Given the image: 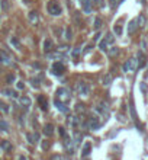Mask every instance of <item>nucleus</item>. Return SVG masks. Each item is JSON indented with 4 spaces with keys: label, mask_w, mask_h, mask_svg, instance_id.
Masks as SVG:
<instances>
[{
    "label": "nucleus",
    "mask_w": 148,
    "mask_h": 160,
    "mask_svg": "<svg viewBox=\"0 0 148 160\" xmlns=\"http://www.w3.org/2000/svg\"><path fill=\"white\" fill-rule=\"evenodd\" d=\"M96 111H97L99 114H105V112L108 111V108H106V104H99L97 106H96Z\"/></svg>",
    "instance_id": "nucleus-29"
},
{
    "label": "nucleus",
    "mask_w": 148,
    "mask_h": 160,
    "mask_svg": "<svg viewBox=\"0 0 148 160\" xmlns=\"http://www.w3.org/2000/svg\"><path fill=\"white\" fill-rule=\"evenodd\" d=\"M0 7H1V10H9V7H10V3H9V0H0Z\"/></svg>",
    "instance_id": "nucleus-24"
},
{
    "label": "nucleus",
    "mask_w": 148,
    "mask_h": 160,
    "mask_svg": "<svg viewBox=\"0 0 148 160\" xmlns=\"http://www.w3.org/2000/svg\"><path fill=\"white\" fill-rule=\"evenodd\" d=\"M68 125L73 127V128H77V127L82 125V119H80L79 117H70V118H68Z\"/></svg>",
    "instance_id": "nucleus-8"
},
{
    "label": "nucleus",
    "mask_w": 148,
    "mask_h": 160,
    "mask_svg": "<svg viewBox=\"0 0 148 160\" xmlns=\"http://www.w3.org/2000/svg\"><path fill=\"white\" fill-rule=\"evenodd\" d=\"M55 106H57V109H60L61 112H67V111H68L66 104H63V102H60V101H57V99H55Z\"/></svg>",
    "instance_id": "nucleus-21"
},
{
    "label": "nucleus",
    "mask_w": 148,
    "mask_h": 160,
    "mask_svg": "<svg viewBox=\"0 0 148 160\" xmlns=\"http://www.w3.org/2000/svg\"><path fill=\"white\" fill-rule=\"evenodd\" d=\"M47 57H48V58H63L64 54L60 53V51H58V53H48L47 54Z\"/></svg>",
    "instance_id": "nucleus-27"
},
{
    "label": "nucleus",
    "mask_w": 148,
    "mask_h": 160,
    "mask_svg": "<svg viewBox=\"0 0 148 160\" xmlns=\"http://www.w3.org/2000/svg\"><path fill=\"white\" fill-rule=\"evenodd\" d=\"M118 54H119V48H118V47L112 45V47L108 48V55H109V57H116Z\"/></svg>",
    "instance_id": "nucleus-19"
},
{
    "label": "nucleus",
    "mask_w": 148,
    "mask_h": 160,
    "mask_svg": "<svg viewBox=\"0 0 148 160\" xmlns=\"http://www.w3.org/2000/svg\"><path fill=\"white\" fill-rule=\"evenodd\" d=\"M47 9H48V13L52 16H60L63 13V7L57 0H51L48 3V6H47Z\"/></svg>",
    "instance_id": "nucleus-1"
},
{
    "label": "nucleus",
    "mask_w": 148,
    "mask_h": 160,
    "mask_svg": "<svg viewBox=\"0 0 148 160\" xmlns=\"http://www.w3.org/2000/svg\"><path fill=\"white\" fill-rule=\"evenodd\" d=\"M136 69H138V61H136V58H129V60L122 66V70L125 71V73H134Z\"/></svg>",
    "instance_id": "nucleus-3"
},
{
    "label": "nucleus",
    "mask_w": 148,
    "mask_h": 160,
    "mask_svg": "<svg viewBox=\"0 0 148 160\" xmlns=\"http://www.w3.org/2000/svg\"><path fill=\"white\" fill-rule=\"evenodd\" d=\"M0 61H1L3 64H6V66H13V67H15V63L12 61V58H10L6 53H3V51H0Z\"/></svg>",
    "instance_id": "nucleus-6"
},
{
    "label": "nucleus",
    "mask_w": 148,
    "mask_h": 160,
    "mask_svg": "<svg viewBox=\"0 0 148 160\" xmlns=\"http://www.w3.org/2000/svg\"><path fill=\"white\" fill-rule=\"evenodd\" d=\"M55 95H57V101H60V102H63V104H66V105L71 101V93H70V90L66 89V88H60V89L55 92Z\"/></svg>",
    "instance_id": "nucleus-2"
},
{
    "label": "nucleus",
    "mask_w": 148,
    "mask_h": 160,
    "mask_svg": "<svg viewBox=\"0 0 148 160\" xmlns=\"http://www.w3.org/2000/svg\"><path fill=\"white\" fill-rule=\"evenodd\" d=\"M44 134H45L47 137H51V135L54 134V125L52 124H45L44 125Z\"/></svg>",
    "instance_id": "nucleus-13"
},
{
    "label": "nucleus",
    "mask_w": 148,
    "mask_h": 160,
    "mask_svg": "<svg viewBox=\"0 0 148 160\" xmlns=\"http://www.w3.org/2000/svg\"><path fill=\"white\" fill-rule=\"evenodd\" d=\"M136 61H138V69L144 67V64H145V55H144L142 53H138V55H136Z\"/></svg>",
    "instance_id": "nucleus-17"
},
{
    "label": "nucleus",
    "mask_w": 148,
    "mask_h": 160,
    "mask_svg": "<svg viewBox=\"0 0 148 160\" xmlns=\"http://www.w3.org/2000/svg\"><path fill=\"white\" fill-rule=\"evenodd\" d=\"M64 71H66V66H64L61 61H57V63L52 64V74H55V76H61Z\"/></svg>",
    "instance_id": "nucleus-5"
},
{
    "label": "nucleus",
    "mask_w": 148,
    "mask_h": 160,
    "mask_svg": "<svg viewBox=\"0 0 148 160\" xmlns=\"http://www.w3.org/2000/svg\"><path fill=\"white\" fill-rule=\"evenodd\" d=\"M82 138H83V135L80 134V132H76V134H74V140H76V143H80L82 141Z\"/></svg>",
    "instance_id": "nucleus-38"
},
{
    "label": "nucleus",
    "mask_w": 148,
    "mask_h": 160,
    "mask_svg": "<svg viewBox=\"0 0 148 160\" xmlns=\"http://www.w3.org/2000/svg\"><path fill=\"white\" fill-rule=\"evenodd\" d=\"M58 132H60V135H61V137H64V138L67 137V132H66V130H64L63 127H60V128H58Z\"/></svg>",
    "instance_id": "nucleus-40"
},
{
    "label": "nucleus",
    "mask_w": 148,
    "mask_h": 160,
    "mask_svg": "<svg viewBox=\"0 0 148 160\" xmlns=\"http://www.w3.org/2000/svg\"><path fill=\"white\" fill-rule=\"evenodd\" d=\"M64 38H66V41H70V39L73 38V31H71V28H66V32H64Z\"/></svg>",
    "instance_id": "nucleus-30"
},
{
    "label": "nucleus",
    "mask_w": 148,
    "mask_h": 160,
    "mask_svg": "<svg viewBox=\"0 0 148 160\" xmlns=\"http://www.w3.org/2000/svg\"><path fill=\"white\" fill-rule=\"evenodd\" d=\"M48 147H49V143L48 141H44V143H42V150H47Z\"/></svg>",
    "instance_id": "nucleus-44"
},
{
    "label": "nucleus",
    "mask_w": 148,
    "mask_h": 160,
    "mask_svg": "<svg viewBox=\"0 0 148 160\" xmlns=\"http://www.w3.org/2000/svg\"><path fill=\"white\" fill-rule=\"evenodd\" d=\"M74 109H76V112H77V114H83V112H86V105L79 102V104L76 105V108H74Z\"/></svg>",
    "instance_id": "nucleus-25"
},
{
    "label": "nucleus",
    "mask_w": 148,
    "mask_h": 160,
    "mask_svg": "<svg viewBox=\"0 0 148 160\" xmlns=\"http://www.w3.org/2000/svg\"><path fill=\"white\" fill-rule=\"evenodd\" d=\"M0 131H9V125L4 121H0Z\"/></svg>",
    "instance_id": "nucleus-35"
},
{
    "label": "nucleus",
    "mask_w": 148,
    "mask_h": 160,
    "mask_svg": "<svg viewBox=\"0 0 148 160\" xmlns=\"http://www.w3.org/2000/svg\"><path fill=\"white\" fill-rule=\"evenodd\" d=\"M31 104H32V101H31L28 96H22V98H20V105L23 108L29 109V108H31Z\"/></svg>",
    "instance_id": "nucleus-14"
},
{
    "label": "nucleus",
    "mask_w": 148,
    "mask_h": 160,
    "mask_svg": "<svg viewBox=\"0 0 148 160\" xmlns=\"http://www.w3.org/2000/svg\"><path fill=\"white\" fill-rule=\"evenodd\" d=\"M76 89H77V92H79L80 96H89V95H90V86H89L87 83H84V82L77 83Z\"/></svg>",
    "instance_id": "nucleus-4"
},
{
    "label": "nucleus",
    "mask_w": 148,
    "mask_h": 160,
    "mask_svg": "<svg viewBox=\"0 0 148 160\" xmlns=\"http://www.w3.org/2000/svg\"><path fill=\"white\" fill-rule=\"evenodd\" d=\"M136 23H138V26L144 28V26H145V16H144V15H139V16L136 18Z\"/></svg>",
    "instance_id": "nucleus-26"
},
{
    "label": "nucleus",
    "mask_w": 148,
    "mask_h": 160,
    "mask_svg": "<svg viewBox=\"0 0 148 160\" xmlns=\"http://www.w3.org/2000/svg\"><path fill=\"white\" fill-rule=\"evenodd\" d=\"M19 160H26V157H23V156H20V157H19Z\"/></svg>",
    "instance_id": "nucleus-49"
},
{
    "label": "nucleus",
    "mask_w": 148,
    "mask_h": 160,
    "mask_svg": "<svg viewBox=\"0 0 148 160\" xmlns=\"http://www.w3.org/2000/svg\"><path fill=\"white\" fill-rule=\"evenodd\" d=\"M131 114H132V118L136 121L138 117H136V112H135V108H134V102H132V101H131Z\"/></svg>",
    "instance_id": "nucleus-36"
},
{
    "label": "nucleus",
    "mask_w": 148,
    "mask_h": 160,
    "mask_svg": "<svg viewBox=\"0 0 148 160\" xmlns=\"http://www.w3.org/2000/svg\"><path fill=\"white\" fill-rule=\"evenodd\" d=\"M73 54H74V55H79V54H80V48H76V50L73 51Z\"/></svg>",
    "instance_id": "nucleus-48"
},
{
    "label": "nucleus",
    "mask_w": 148,
    "mask_h": 160,
    "mask_svg": "<svg viewBox=\"0 0 148 160\" xmlns=\"http://www.w3.org/2000/svg\"><path fill=\"white\" fill-rule=\"evenodd\" d=\"M31 83H32V88H36V89L39 88V80H38V79H32Z\"/></svg>",
    "instance_id": "nucleus-39"
},
{
    "label": "nucleus",
    "mask_w": 148,
    "mask_h": 160,
    "mask_svg": "<svg viewBox=\"0 0 148 160\" xmlns=\"http://www.w3.org/2000/svg\"><path fill=\"white\" fill-rule=\"evenodd\" d=\"M136 28H138V23H136V19H134L128 23V34H134L136 31Z\"/></svg>",
    "instance_id": "nucleus-16"
},
{
    "label": "nucleus",
    "mask_w": 148,
    "mask_h": 160,
    "mask_svg": "<svg viewBox=\"0 0 148 160\" xmlns=\"http://www.w3.org/2000/svg\"><path fill=\"white\" fill-rule=\"evenodd\" d=\"M4 96H9V98H16L17 95H16V92L15 90H12V89H9V88H4V89H1L0 90Z\"/></svg>",
    "instance_id": "nucleus-15"
},
{
    "label": "nucleus",
    "mask_w": 148,
    "mask_h": 160,
    "mask_svg": "<svg viewBox=\"0 0 148 160\" xmlns=\"http://www.w3.org/2000/svg\"><path fill=\"white\" fill-rule=\"evenodd\" d=\"M15 80H16V74L15 73H9L6 76V83H13Z\"/></svg>",
    "instance_id": "nucleus-28"
},
{
    "label": "nucleus",
    "mask_w": 148,
    "mask_h": 160,
    "mask_svg": "<svg viewBox=\"0 0 148 160\" xmlns=\"http://www.w3.org/2000/svg\"><path fill=\"white\" fill-rule=\"evenodd\" d=\"M90 153H92V144H90L89 141L84 143V146H83V148H82V154L84 156V157H87Z\"/></svg>",
    "instance_id": "nucleus-11"
},
{
    "label": "nucleus",
    "mask_w": 148,
    "mask_h": 160,
    "mask_svg": "<svg viewBox=\"0 0 148 160\" xmlns=\"http://www.w3.org/2000/svg\"><path fill=\"white\" fill-rule=\"evenodd\" d=\"M110 83H112V76H110V74H106V76L103 77V85H105V86H109Z\"/></svg>",
    "instance_id": "nucleus-31"
},
{
    "label": "nucleus",
    "mask_w": 148,
    "mask_h": 160,
    "mask_svg": "<svg viewBox=\"0 0 148 160\" xmlns=\"http://www.w3.org/2000/svg\"><path fill=\"white\" fill-rule=\"evenodd\" d=\"M38 104H39V106H41L42 111H47L48 109V101H47L45 96H39L38 98Z\"/></svg>",
    "instance_id": "nucleus-10"
},
{
    "label": "nucleus",
    "mask_w": 148,
    "mask_h": 160,
    "mask_svg": "<svg viewBox=\"0 0 148 160\" xmlns=\"http://www.w3.org/2000/svg\"><path fill=\"white\" fill-rule=\"evenodd\" d=\"M92 3H95V4H99V6H102V0H93Z\"/></svg>",
    "instance_id": "nucleus-46"
},
{
    "label": "nucleus",
    "mask_w": 148,
    "mask_h": 160,
    "mask_svg": "<svg viewBox=\"0 0 148 160\" xmlns=\"http://www.w3.org/2000/svg\"><path fill=\"white\" fill-rule=\"evenodd\" d=\"M113 32H115L116 35H122V26L121 25H115L113 26Z\"/></svg>",
    "instance_id": "nucleus-34"
},
{
    "label": "nucleus",
    "mask_w": 148,
    "mask_h": 160,
    "mask_svg": "<svg viewBox=\"0 0 148 160\" xmlns=\"http://www.w3.org/2000/svg\"><path fill=\"white\" fill-rule=\"evenodd\" d=\"M51 160H63V157H61V156H58V154H55V156H52V157H51Z\"/></svg>",
    "instance_id": "nucleus-45"
},
{
    "label": "nucleus",
    "mask_w": 148,
    "mask_h": 160,
    "mask_svg": "<svg viewBox=\"0 0 148 160\" xmlns=\"http://www.w3.org/2000/svg\"><path fill=\"white\" fill-rule=\"evenodd\" d=\"M105 39H106V41L109 42V45H112V44L115 42V36H113V34H110V32H109V34H106Z\"/></svg>",
    "instance_id": "nucleus-32"
},
{
    "label": "nucleus",
    "mask_w": 148,
    "mask_h": 160,
    "mask_svg": "<svg viewBox=\"0 0 148 160\" xmlns=\"http://www.w3.org/2000/svg\"><path fill=\"white\" fill-rule=\"evenodd\" d=\"M92 47H93V45H87V47H86V50H84V53H89V51L92 50Z\"/></svg>",
    "instance_id": "nucleus-47"
},
{
    "label": "nucleus",
    "mask_w": 148,
    "mask_h": 160,
    "mask_svg": "<svg viewBox=\"0 0 148 160\" xmlns=\"http://www.w3.org/2000/svg\"><path fill=\"white\" fill-rule=\"evenodd\" d=\"M0 147H1L4 151H10V150H12V143L7 141V140H3V141H0Z\"/></svg>",
    "instance_id": "nucleus-18"
},
{
    "label": "nucleus",
    "mask_w": 148,
    "mask_h": 160,
    "mask_svg": "<svg viewBox=\"0 0 148 160\" xmlns=\"http://www.w3.org/2000/svg\"><path fill=\"white\" fill-rule=\"evenodd\" d=\"M87 127L90 128V130H99V127H100V122H99V119L96 117H93V118H90L89 119V124Z\"/></svg>",
    "instance_id": "nucleus-9"
},
{
    "label": "nucleus",
    "mask_w": 148,
    "mask_h": 160,
    "mask_svg": "<svg viewBox=\"0 0 148 160\" xmlns=\"http://www.w3.org/2000/svg\"><path fill=\"white\" fill-rule=\"evenodd\" d=\"M26 140L29 141V144H35V143L39 141V137H38V134H32V132H28V134H26Z\"/></svg>",
    "instance_id": "nucleus-12"
},
{
    "label": "nucleus",
    "mask_w": 148,
    "mask_h": 160,
    "mask_svg": "<svg viewBox=\"0 0 148 160\" xmlns=\"http://www.w3.org/2000/svg\"><path fill=\"white\" fill-rule=\"evenodd\" d=\"M139 88H141V92H142V93H147L148 92V85L147 83H141Z\"/></svg>",
    "instance_id": "nucleus-37"
},
{
    "label": "nucleus",
    "mask_w": 148,
    "mask_h": 160,
    "mask_svg": "<svg viewBox=\"0 0 148 160\" xmlns=\"http://www.w3.org/2000/svg\"><path fill=\"white\" fill-rule=\"evenodd\" d=\"M52 45H54V44H52L51 39H45V41H44V45H42V47H44V51H45V53H49V51L52 50Z\"/></svg>",
    "instance_id": "nucleus-20"
},
{
    "label": "nucleus",
    "mask_w": 148,
    "mask_h": 160,
    "mask_svg": "<svg viewBox=\"0 0 148 160\" xmlns=\"http://www.w3.org/2000/svg\"><path fill=\"white\" fill-rule=\"evenodd\" d=\"M67 50H68V47H67V45H63V47H60V48H58V51H60V53H64V51H67Z\"/></svg>",
    "instance_id": "nucleus-43"
},
{
    "label": "nucleus",
    "mask_w": 148,
    "mask_h": 160,
    "mask_svg": "<svg viewBox=\"0 0 148 160\" xmlns=\"http://www.w3.org/2000/svg\"><path fill=\"white\" fill-rule=\"evenodd\" d=\"M10 45H13L16 50H20V41L17 39L16 36H12L10 38Z\"/></svg>",
    "instance_id": "nucleus-22"
},
{
    "label": "nucleus",
    "mask_w": 148,
    "mask_h": 160,
    "mask_svg": "<svg viewBox=\"0 0 148 160\" xmlns=\"http://www.w3.org/2000/svg\"><path fill=\"white\" fill-rule=\"evenodd\" d=\"M28 19H29V22H31L32 25H36V23L39 22V16H38V12H36V10H31V12L28 13Z\"/></svg>",
    "instance_id": "nucleus-7"
},
{
    "label": "nucleus",
    "mask_w": 148,
    "mask_h": 160,
    "mask_svg": "<svg viewBox=\"0 0 148 160\" xmlns=\"http://www.w3.org/2000/svg\"><path fill=\"white\" fill-rule=\"evenodd\" d=\"M99 48H100L102 51H108V48H109V42H108L106 39H102V41L99 42Z\"/></svg>",
    "instance_id": "nucleus-23"
},
{
    "label": "nucleus",
    "mask_w": 148,
    "mask_h": 160,
    "mask_svg": "<svg viewBox=\"0 0 148 160\" xmlns=\"http://www.w3.org/2000/svg\"><path fill=\"white\" fill-rule=\"evenodd\" d=\"M144 1H145V0H141V3H144Z\"/></svg>",
    "instance_id": "nucleus-50"
},
{
    "label": "nucleus",
    "mask_w": 148,
    "mask_h": 160,
    "mask_svg": "<svg viewBox=\"0 0 148 160\" xmlns=\"http://www.w3.org/2000/svg\"><path fill=\"white\" fill-rule=\"evenodd\" d=\"M0 109H3L4 112H9V108H7V105H4V104H1V102H0Z\"/></svg>",
    "instance_id": "nucleus-42"
},
{
    "label": "nucleus",
    "mask_w": 148,
    "mask_h": 160,
    "mask_svg": "<svg viewBox=\"0 0 148 160\" xmlns=\"http://www.w3.org/2000/svg\"><path fill=\"white\" fill-rule=\"evenodd\" d=\"M16 88L19 90H22L23 88H25V83H23V82H16Z\"/></svg>",
    "instance_id": "nucleus-41"
},
{
    "label": "nucleus",
    "mask_w": 148,
    "mask_h": 160,
    "mask_svg": "<svg viewBox=\"0 0 148 160\" xmlns=\"http://www.w3.org/2000/svg\"><path fill=\"white\" fill-rule=\"evenodd\" d=\"M93 26H95V29H96V31L100 29V26H102V19H100V18L95 19V25H93Z\"/></svg>",
    "instance_id": "nucleus-33"
}]
</instances>
